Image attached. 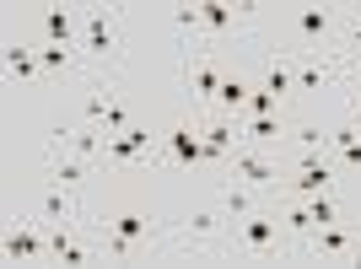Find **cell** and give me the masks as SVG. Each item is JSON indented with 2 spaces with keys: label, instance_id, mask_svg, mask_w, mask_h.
<instances>
[{
  "label": "cell",
  "instance_id": "d4e9b609",
  "mask_svg": "<svg viewBox=\"0 0 361 269\" xmlns=\"http://www.w3.org/2000/svg\"><path fill=\"white\" fill-rule=\"evenodd\" d=\"M248 210H254V183H232V189H226V215L243 221Z\"/></svg>",
  "mask_w": 361,
  "mask_h": 269
},
{
  "label": "cell",
  "instance_id": "9a60e30c",
  "mask_svg": "<svg viewBox=\"0 0 361 269\" xmlns=\"http://www.w3.org/2000/svg\"><path fill=\"white\" fill-rule=\"evenodd\" d=\"M38 254H49V242L38 237V226H16L11 237H6V258H38Z\"/></svg>",
  "mask_w": 361,
  "mask_h": 269
},
{
  "label": "cell",
  "instance_id": "44dd1931",
  "mask_svg": "<svg viewBox=\"0 0 361 269\" xmlns=\"http://www.w3.org/2000/svg\"><path fill=\"white\" fill-rule=\"evenodd\" d=\"M216 226H221V215H216V210H195V215L183 221V242H211Z\"/></svg>",
  "mask_w": 361,
  "mask_h": 269
},
{
  "label": "cell",
  "instance_id": "cb8c5ba5",
  "mask_svg": "<svg viewBox=\"0 0 361 269\" xmlns=\"http://www.w3.org/2000/svg\"><path fill=\"white\" fill-rule=\"evenodd\" d=\"M243 140H281V113H264V119H238Z\"/></svg>",
  "mask_w": 361,
  "mask_h": 269
},
{
  "label": "cell",
  "instance_id": "277c9868",
  "mask_svg": "<svg viewBox=\"0 0 361 269\" xmlns=\"http://www.w3.org/2000/svg\"><path fill=\"white\" fill-rule=\"evenodd\" d=\"M146 237H151V215H140V210H124V215H114V221H108L103 248H108L114 258H130Z\"/></svg>",
  "mask_w": 361,
  "mask_h": 269
},
{
  "label": "cell",
  "instance_id": "f546056e",
  "mask_svg": "<svg viewBox=\"0 0 361 269\" xmlns=\"http://www.w3.org/2000/svg\"><path fill=\"white\" fill-rule=\"evenodd\" d=\"M286 226H291V232H313V215H307V205H297V199H291V205H286Z\"/></svg>",
  "mask_w": 361,
  "mask_h": 269
},
{
  "label": "cell",
  "instance_id": "5b68a950",
  "mask_svg": "<svg viewBox=\"0 0 361 269\" xmlns=\"http://www.w3.org/2000/svg\"><path fill=\"white\" fill-rule=\"evenodd\" d=\"M162 140H167V162H178V167L205 162V134H200V124H195V119L173 124V130H167Z\"/></svg>",
  "mask_w": 361,
  "mask_h": 269
},
{
  "label": "cell",
  "instance_id": "d6986e66",
  "mask_svg": "<svg viewBox=\"0 0 361 269\" xmlns=\"http://www.w3.org/2000/svg\"><path fill=\"white\" fill-rule=\"evenodd\" d=\"M329 146L340 151V162H345V167H361V124H356V119L340 124V130L329 134Z\"/></svg>",
  "mask_w": 361,
  "mask_h": 269
},
{
  "label": "cell",
  "instance_id": "83f0119b",
  "mask_svg": "<svg viewBox=\"0 0 361 269\" xmlns=\"http://www.w3.org/2000/svg\"><path fill=\"white\" fill-rule=\"evenodd\" d=\"M108 108H114L108 81H92V87H87V119H108Z\"/></svg>",
  "mask_w": 361,
  "mask_h": 269
},
{
  "label": "cell",
  "instance_id": "8992f818",
  "mask_svg": "<svg viewBox=\"0 0 361 269\" xmlns=\"http://www.w3.org/2000/svg\"><path fill=\"white\" fill-rule=\"evenodd\" d=\"M238 27H248V11H243V6H226V0H205V6H200V32H205V38H221V32H238Z\"/></svg>",
  "mask_w": 361,
  "mask_h": 269
},
{
  "label": "cell",
  "instance_id": "2e32d148",
  "mask_svg": "<svg viewBox=\"0 0 361 269\" xmlns=\"http://www.w3.org/2000/svg\"><path fill=\"white\" fill-rule=\"evenodd\" d=\"M6 70L22 75V81H38L44 60H38V49H32V44H11V49H6Z\"/></svg>",
  "mask_w": 361,
  "mask_h": 269
},
{
  "label": "cell",
  "instance_id": "836d02e7",
  "mask_svg": "<svg viewBox=\"0 0 361 269\" xmlns=\"http://www.w3.org/2000/svg\"><path fill=\"white\" fill-rule=\"evenodd\" d=\"M356 124H361V113H356Z\"/></svg>",
  "mask_w": 361,
  "mask_h": 269
},
{
  "label": "cell",
  "instance_id": "d6a6232c",
  "mask_svg": "<svg viewBox=\"0 0 361 269\" xmlns=\"http://www.w3.org/2000/svg\"><path fill=\"white\" fill-rule=\"evenodd\" d=\"M356 92H361V81H356Z\"/></svg>",
  "mask_w": 361,
  "mask_h": 269
},
{
  "label": "cell",
  "instance_id": "52a82bcc",
  "mask_svg": "<svg viewBox=\"0 0 361 269\" xmlns=\"http://www.w3.org/2000/svg\"><path fill=\"white\" fill-rule=\"evenodd\" d=\"M151 140H157V134L151 130H140V124H130V130H119V134H108V146H103V156L108 162H140V156H146L151 151Z\"/></svg>",
  "mask_w": 361,
  "mask_h": 269
},
{
  "label": "cell",
  "instance_id": "7a4b0ae2",
  "mask_svg": "<svg viewBox=\"0 0 361 269\" xmlns=\"http://www.w3.org/2000/svg\"><path fill=\"white\" fill-rule=\"evenodd\" d=\"M232 248L248 258H270L275 248H281V215H270V210H248L238 226H232Z\"/></svg>",
  "mask_w": 361,
  "mask_h": 269
},
{
  "label": "cell",
  "instance_id": "7402d4cb",
  "mask_svg": "<svg viewBox=\"0 0 361 269\" xmlns=\"http://www.w3.org/2000/svg\"><path fill=\"white\" fill-rule=\"evenodd\" d=\"M49 183H60V189H75V183H87V162H81V156H60V162L49 167Z\"/></svg>",
  "mask_w": 361,
  "mask_h": 269
},
{
  "label": "cell",
  "instance_id": "ac0fdd59",
  "mask_svg": "<svg viewBox=\"0 0 361 269\" xmlns=\"http://www.w3.org/2000/svg\"><path fill=\"white\" fill-rule=\"evenodd\" d=\"M44 44H75V16L65 6H49L44 11Z\"/></svg>",
  "mask_w": 361,
  "mask_h": 269
},
{
  "label": "cell",
  "instance_id": "ffe728a7",
  "mask_svg": "<svg viewBox=\"0 0 361 269\" xmlns=\"http://www.w3.org/2000/svg\"><path fill=\"white\" fill-rule=\"evenodd\" d=\"M49 254L60 258V264H87L92 248H87V242H75L71 232H54V237H49Z\"/></svg>",
  "mask_w": 361,
  "mask_h": 269
},
{
  "label": "cell",
  "instance_id": "1f68e13d",
  "mask_svg": "<svg viewBox=\"0 0 361 269\" xmlns=\"http://www.w3.org/2000/svg\"><path fill=\"white\" fill-rule=\"evenodd\" d=\"M356 254H361V242H356Z\"/></svg>",
  "mask_w": 361,
  "mask_h": 269
},
{
  "label": "cell",
  "instance_id": "3957f363",
  "mask_svg": "<svg viewBox=\"0 0 361 269\" xmlns=\"http://www.w3.org/2000/svg\"><path fill=\"white\" fill-rule=\"evenodd\" d=\"M81 49L92 60H119V11L114 6H92L81 16Z\"/></svg>",
  "mask_w": 361,
  "mask_h": 269
},
{
  "label": "cell",
  "instance_id": "7c38bea8",
  "mask_svg": "<svg viewBox=\"0 0 361 269\" xmlns=\"http://www.w3.org/2000/svg\"><path fill=\"white\" fill-rule=\"evenodd\" d=\"M238 178H243V183H254V189H270V183L281 178V167H275L270 156H254V151H243V156H238Z\"/></svg>",
  "mask_w": 361,
  "mask_h": 269
},
{
  "label": "cell",
  "instance_id": "f1b7e54d",
  "mask_svg": "<svg viewBox=\"0 0 361 269\" xmlns=\"http://www.w3.org/2000/svg\"><path fill=\"white\" fill-rule=\"evenodd\" d=\"M307 215H313V226H334L340 221V205H334L329 194H313L307 199Z\"/></svg>",
  "mask_w": 361,
  "mask_h": 269
},
{
  "label": "cell",
  "instance_id": "4316f807",
  "mask_svg": "<svg viewBox=\"0 0 361 269\" xmlns=\"http://www.w3.org/2000/svg\"><path fill=\"white\" fill-rule=\"evenodd\" d=\"M108 140H97L92 130H71V156H81V162H92V156H103Z\"/></svg>",
  "mask_w": 361,
  "mask_h": 269
},
{
  "label": "cell",
  "instance_id": "e0dca14e",
  "mask_svg": "<svg viewBox=\"0 0 361 269\" xmlns=\"http://www.w3.org/2000/svg\"><path fill=\"white\" fill-rule=\"evenodd\" d=\"M38 215H44V221H75V199H71V189H60V183H54V189H49L44 199H38Z\"/></svg>",
  "mask_w": 361,
  "mask_h": 269
},
{
  "label": "cell",
  "instance_id": "4fadbf2b",
  "mask_svg": "<svg viewBox=\"0 0 361 269\" xmlns=\"http://www.w3.org/2000/svg\"><path fill=\"white\" fill-rule=\"evenodd\" d=\"M329 81H334V65H329V60L302 54V65H297V92H324Z\"/></svg>",
  "mask_w": 361,
  "mask_h": 269
},
{
  "label": "cell",
  "instance_id": "603a6c76",
  "mask_svg": "<svg viewBox=\"0 0 361 269\" xmlns=\"http://www.w3.org/2000/svg\"><path fill=\"white\" fill-rule=\"evenodd\" d=\"M264 92H275V97H286V92H297V70H291L286 60H275L270 70H264Z\"/></svg>",
  "mask_w": 361,
  "mask_h": 269
},
{
  "label": "cell",
  "instance_id": "9c48e42d",
  "mask_svg": "<svg viewBox=\"0 0 361 269\" xmlns=\"http://www.w3.org/2000/svg\"><path fill=\"white\" fill-rule=\"evenodd\" d=\"M200 134H205V162H216V156H226V151L243 140V124L238 119H211V124H200Z\"/></svg>",
  "mask_w": 361,
  "mask_h": 269
},
{
  "label": "cell",
  "instance_id": "484cf974",
  "mask_svg": "<svg viewBox=\"0 0 361 269\" xmlns=\"http://www.w3.org/2000/svg\"><path fill=\"white\" fill-rule=\"evenodd\" d=\"M38 60H44V70H71L75 65V44H44Z\"/></svg>",
  "mask_w": 361,
  "mask_h": 269
},
{
  "label": "cell",
  "instance_id": "6da1fadb",
  "mask_svg": "<svg viewBox=\"0 0 361 269\" xmlns=\"http://www.w3.org/2000/svg\"><path fill=\"white\" fill-rule=\"evenodd\" d=\"M286 32H291V44H297V54H324V38L334 32V11L329 6H291L286 11Z\"/></svg>",
  "mask_w": 361,
  "mask_h": 269
},
{
  "label": "cell",
  "instance_id": "5bb4252c",
  "mask_svg": "<svg viewBox=\"0 0 361 269\" xmlns=\"http://www.w3.org/2000/svg\"><path fill=\"white\" fill-rule=\"evenodd\" d=\"M248 97H254V87H248L243 75H226V81H221V92H216V108H221L226 119H238L243 108H248Z\"/></svg>",
  "mask_w": 361,
  "mask_h": 269
},
{
  "label": "cell",
  "instance_id": "ba28073f",
  "mask_svg": "<svg viewBox=\"0 0 361 269\" xmlns=\"http://www.w3.org/2000/svg\"><path fill=\"white\" fill-rule=\"evenodd\" d=\"M334 189V167L324 156L313 162H297V178H291V199H313V194H329Z\"/></svg>",
  "mask_w": 361,
  "mask_h": 269
},
{
  "label": "cell",
  "instance_id": "30bf717a",
  "mask_svg": "<svg viewBox=\"0 0 361 269\" xmlns=\"http://www.w3.org/2000/svg\"><path fill=\"white\" fill-rule=\"evenodd\" d=\"M183 81H189V97H195V103H216V92H221L226 75L216 70L211 60H200V65H189V75H183Z\"/></svg>",
  "mask_w": 361,
  "mask_h": 269
},
{
  "label": "cell",
  "instance_id": "4dcf8cb0",
  "mask_svg": "<svg viewBox=\"0 0 361 269\" xmlns=\"http://www.w3.org/2000/svg\"><path fill=\"white\" fill-rule=\"evenodd\" d=\"M173 27H183V32H200V6H178V11H173Z\"/></svg>",
  "mask_w": 361,
  "mask_h": 269
},
{
  "label": "cell",
  "instance_id": "8fae6325",
  "mask_svg": "<svg viewBox=\"0 0 361 269\" xmlns=\"http://www.w3.org/2000/svg\"><path fill=\"white\" fill-rule=\"evenodd\" d=\"M313 254L318 258H340V254H356L345 226H313Z\"/></svg>",
  "mask_w": 361,
  "mask_h": 269
}]
</instances>
